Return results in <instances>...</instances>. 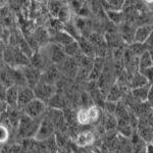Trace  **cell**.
Here are the masks:
<instances>
[{
	"mask_svg": "<svg viewBox=\"0 0 153 153\" xmlns=\"http://www.w3.org/2000/svg\"><path fill=\"white\" fill-rule=\"evenodd\" d=\"M41 120H38V118H31L23 114V117H21V120H19V135L25 138L36 137L39 127H40Z\"/></svg>",
	"mask_w": 153,
	"mask_h": 153,
	"instance_id": "6da1fadb",
	"label": "cell"
},
{
	"mask_svg": "<svg viewBox=\"0 0 153 153\" xmlns=\"http://www.w3.org/2000/svg\"><path fill=\"white\" fill-rule=\"evenodd\" d=\"M33 90L35 97L44 103L49 102L51 100V98L55 95V87L53 85H49V84L42 82V81Z\"/></svg>",
	"mask_w": 153,
	"mask_h": 153,
	"instance_id": "7a4b0ae2",
	"label": "cell"
},
{
	"mask_svg": "<svg viewBox=\"0 0 153 153\" xmlns=\"http://www.w3.org/2000/svg\"><path fill=\"white\" fill-rule=\"evenodd\" d=\"M45 103L42 102L41 100L35 98L34 100H32L28 105L23 109L24 114L31 118H38L43 114V112L45 111Z\"/></svg>",
	"mask_w": 153,
	"mask_h": 153,
	"instance_id": "3957f363",
	"label": "cell"
},
{
	"mask_svg": "<svg viewBox=\"0 0 153 153\" xmlns=\"http://www.w3.org/2000/svg\"><path fill=\"white\" fill-rule=\"evenodd\" d=\"M22 71H23V73H24V76H25V79H26L28 87L34 89L41 82V79H42L41 71L33 68L32 65L26 66V68H22Z\"/></svg>",
	"mask_w": 153,
	"mask_h": 153,
	"instance_id": "277c9868",
	"label": "cell"
},
{
	"mask_svg": "<svg viewBox=\"0 0 153 153\" xmlns=\"http://www.w3.org/2000/svg\"><path fill=\"white\" fill-rule=\"evenodd\" d=\"M54 128L55 127H54L53 123L51 122L50 118L44 117L43 120H41L40 127H39L38 133H37L35 138L38 141H43V140L48 139V138L53 134Z\"/></svg>",
	"mask_w": 153,
	"mask_h": 153,
	"instance_id": "5b68a950",
	"label": "cell"
},
{
	"mask_svg": "<svg viewBox=\"0 0 153 153\" xmlns=\"http://www.w3.org/2000/svg\"><path fill=\"white\" fill-rule=\"evenodd\" d=\"M45 56L50 59L53 63H58V65H60L68 57L63 51V48L54 43L49 45V47L47 48V54Z\"/></svg>",
	"mask_w": 153,
	"mask_h": 153,
	"instance_id": "8992f818",
	"label": "cell"
},
{
	"mask_svg": "<svg viewBox=\"0 0 153 153\" xmlns=\"http://www.w3.org/2000/svg\"><path fill=\"white\" fill-rule=\"evenodd\" d=\"M34 90L32 88L28 87H19V100H18V109L23 110L32 100L35 99Z\"/></svg>",
	"mask_w": 153,
	"mask_h": 153,
	"instance_id": "52a82bcc",
	"label": "cell"
},
{
	"mask_svg": "<svg viewBox=\"0 0 153 153\" xmlns=\"http://www.w3.org/2000/svg\"><path fill=\"white\" fill-rule=\"evenodd\" d=\"M153 31V26L152 25H142L139 28L135 31V37L134 41L135 43H140V44H145V42L147 41V39L149 38L150 34Z\"/></svg>",
	"mask_w": 153,
	"mask_h": 153,
	"instance_id": "ba28073f",
	"label": "cell"
},
{
	"mask_svg": "<svg viewBox=\"0 0 153 153\" xmlns=\"http://www.w3.org/2000/svg\"><path fill=\"white\" fill-rule=\"evenodd\" d=\"M19 91V87L16 85L7 88L5 103L9 108H18Z\"/></svg>",
	"mask_w": 153,
	"mask_h": 153,
	"instance_id": "9c48e42d",
	"label": "cell"
},
{
	"mask_svg": "<svg viewBox=\"0 0 153 153\" xmlns=\"http://www.w3.org/2000/svg\"><path fill=\"white\" fill-rule=\"evenodd\" d=\"M61 65V70L66 76H74L79 71L78 63H76V59H73L71 57H66L65 61L60 63Z\"/></svg>",
	"mask_w": 153,
	"mask_h": 153,
	"instance_id": "30bf717a",
	"label": "cell"
},
{
	"mask_svg": "<svg viewBox=\"0 0 153 153\" xmlns=\"http://www.w3.org/2000/svg\"><path fill=\"white\" fill-rule=\"evenodd\" d=\"M57 78H58V68H55V66H49L48 68H46L45 73L42 74L41 81L46 84H49V85L54 86Z\"/></svg>",
	"mask_w": 153,
	"mask_h": 153,
	"instance_id": "8fae6325",
	"label": "cell"
},
{
	"mask_svg": "<svg viewBox=\"0 0 153 153\" xmlns=\"http://www.w3.org/2000/svg\"><path fill=\"white\" fill-rule=\"evenodd\" d=\"M52 41L54 42V44L61 46V47L63 48L65 46L68 45V44H71V42H74V41H76V40L71 36L68 35L66 32L60 31V32H57V33L55 34L54 38H52Z\"/></svg>",
	"mask_w": 153,
	"mask_h": 153,
	"instance_id": "7c38bea8",
	"label": "cell"
},
{
	"mask_svg": "<svg viewBox=\"0 0 153 153\" xmlns=\"http://www.w3.org/2000/svg\"><path fill=\"white\" fill-rule=\"evenodd\" d=\"M79 46H80V49L82 51V53L85 54L87 57H91V56L94 55L95 53V49H94V45L91 43L90 41H88L87 39H85V37L81 36V38L78 40Z\"/></svg>",
	"mask_w": 153,
	"mask_h": 153,
	"instance_id": "4fadbf2b",
	"label": "cell"
},
{
	"mask_svg": "<svg viewBox=\"0 0 153 153\" xmlns=\"http://www.w3.org/2000/svg\"><path fill=\"white\" fill-rule=\"evenodd\" d=\"M153 65V59L150 51L146 50L144 53L141 54L139 59V68L141 71H145L151 68Z\"/></svg>",
	"mask_w": 153,
	"mask_h": 153,
	"instance_id": "5bb4252c",
	"label": "cell"
},
{
	"mask_svg": "<svg viewBox=\"0 0 153 153\" xmlns=\"http://www.w3.org/2000/svg\"><path fill=\"white\" fill-rule=\"evenodd\" d=\"M150 90H151V86L149 84H147V85L143 86V87L133 89V96L139 101H145L149 97Z\"/></svg>",
	"mask_w": 153,
	"mask_h": 153,
	"instance_id": "9a60e30c",
	"label": "cell"
},
{
	"mask_svg": "<svg viewBox=\"0 0 153 153\" xmlns=\"http://www.w3.org/2000/svg\"><path fill=\"white\" fill-rule=\"evenodd\" d=\"M80 46H79V43L78 41H74L71 42V44L66 45L63 47V51H65V55L68 57H74V56L78 55L80 53Z\"/></svg>",
	"mask_w": 153,
	"mask_h": 153,
	"instance_id": "2e32d148",
	"label": "cell"
},
{
	"mask_svg": "<svg viewBox=\"0 0 153 153\" xmlns=\"http://www.w3.org/2000/svg\"><path fill=\"white\" fill-rule=\"evenodd\" d=\"M93 141H94V136L90 132L81 133V134H79L78 139H76V143L80 146H86V145L91 144Z\"/></svg>",
	"mask_w": 153,
	"mask_h": 153,
	"instance_id": "e0dca14e",
	"label": "cell"
},
{
	"mask_svg": "<svg viewBox=\"0 0 153 153\" xmlns=\"http://www.w3.org/2000/svg\"><path fill=\"white\" fill-rule=\"evenodd\" d=\"M147 84H148L147 76L141 73L136 74V76H134V79H133V81H132V86L134 89L143 87V86L147 85Z\"/></svg>",
	"mask_w": 153,
	"mask_h": 153,
	"instance_id": "ac0fdd59",
	"label": "cell"
},
{
	"mask_svg": "<svg viewBox=\"0 0 153 153\" xmlns=\"http://www.w3.org/2000/svg\"><path fill=\"white\" fill-rule=\"evenodd\" d=\"M56 18H57L58 21L61 22V23H63V24L68 23L71 19V11H70V9H68V7L65 5L61 6L60 10H59Z\"/></svg>",
	"mask_w": 153,
	"mask_h": 153,
	"instance_id": "d6986e66",
	"label": "cell"
},
{
	"mask_svg": "<svg viewBox=\"0 0 153 153\" xmlns=\"http://www.w3.org/2000/svg\"><path fill=\"white\" fill-rule=\"evenodd\" d=\"M103 6L106 7L107 11H120L124 6V1H108L103 3Z\"/></svg>",
	"mask_w": 153,
	"mask_h": 153,
	"instance_id": "ffe728a7",
	"label": "cell"
},
{
	"mask_svg": "<svg viewBox=\"0 0 153 153\" xmlns=\"http://www.w3.org/2000/svg\"><path fill=\"white\" fill-rule=\"evenodd\" d=\"M76 118H78L79 123L82 125H88L90 124L91 122V118H90V114H89V110L88 108L87 109H82L80 110L78 113V117H76Z\"/></svg>",
	"mask_w": 153,
	"mask_h": 153,
	"instance_id": "44dd1931",
	"label": "cell"
},
{
	"mask_svg": "<svg viewBox=\"0 0 153 153\" xmlns=\"http://www.w3.org/2000/svg\"><path fill=\"white\" fill-rule=\"evenodd\" d=\"M9 138V131L5 125L0 124V144H4Z\"/></svg>",
	"mask_w": 153,
	"mask_h": 153,
	"instance_id": "7402d4cb",
	"label": "cell"
},
{
	"mask_svg": "<svg viewBox=\"0 0 153 153\" xmlns=\"http://www.w3.org/2000/svg\"><path fill=\"white\" fill-rule=\"evenodd\" d=\"M107 14H108L109 19H111L113 23H115V24L122 23L123 13L120 11H107Z\"/></svg>",
	"mask_w": 153,
	"mask_h": 153,
	"instance_id": "603a6c76",
	"label": "cell"
},
{
	"mask_svg": "<svg viewBox=\"0 0 153 153\" xmlns=\"http://www.w3.org/2000/svg\"><path fill=\"white\" fill-rule=\"evenodd\" d=\"M61 4H59V2H50V5H49V8H50L51 13L53 14L54 16H57L59 10L61 8Z\"/></svg>",
	"mask_w": 153,
	"mask_h": 153,
	"instance_id": "cb8c5ba5",
	"label": "cell"
},
{
	"mask_svg": "<svg viewBox=\"0 0 153 153\" xmlns=\"http://www.w3.org/2000/svg\"><path fill=\"white\" fill-rule=\"evenodd\" d=\"M6 91H7V87H5L3 84L0 83V100L3 101V102H5Z\"/></svg>",
	"mask_w": 153,
	"mask_h": 153,
	"instance_id": "d4e9b609",
	"label": "cell"
},
{
	"mask_svg": "<svg viewBox=\"0 0 153 153\" xmlns=\"http://www.w3.org/2000/svg\"><path fill=\"white\" fill-rule=\"evenodd\" d=\"M5 49H6L5 42L0 40V60H3V55L4 52H5Z\"/></svg>",
	"mask_w": 153,
	"mask_h": 153,
	"instance_id": "484cf974",
	"label": "cell"
},
{
	"mask_svg": "<svg viewBox=\"0 0 153 153\" xmlns=\"http://www.w3.org/2000/svg\"><path fill=\"white\" fill-rule=\"evenodd\" d=\"M145 45L147 46V47H153V31L152 33L150 34L149 38L147 39V41L145 42Z\"/></svg>",
	"mask_w": 153,
	"mask_h": 153,
	"instance_id": "4316f807",
	"label": "cell"
},
{
	"mask_svg": "<svg viewBox=\"0 0 153 153\" xmlns=\"http://www.w3.org/2000/svg\"><path fill=\"white\" fill-rule=\"evenodd\" d=\"M147 153H153V145H149L147 147Z\"/></svg>",
	"mask_w": 153,
	"mask_h": 153,
	"instance_id": "83f0119b",
	"label": "cell"
}]
</instances>
